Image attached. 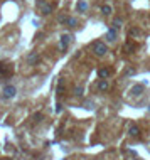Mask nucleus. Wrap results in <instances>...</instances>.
I'll return each instance as SVG.
<instances>
[{
    "mask_svg": "<svg viewBox=\"0 0 150 160\" xmlns=\"http://www.w3.org/2000/svg\"><path fill=\"white\" fill-rule=\"evenodd\" d=\"M108 88H110V84H108L106 79H101V81L98 83V89H99V91H106Z\"/></svg>",
    "mask_w": 150,
    "mask_h": 160,
    "instance_id": "39448f33",
    "label": "nucleus"
},
{
    "mask_svg": "<svg viewBox=\"0 0 150 160\" xmlns=\"http://www.w3.org/2000/svg\"><path fill=\"white\" fill-rule=\"evenodd\" d=\"M66 24L69 25V27H76V19H73V17H68V22H66Z\"/></svg>",
    "mask_w": 150,
    "mask_h": 160,
    "instance_id": "f8f14e48",
    "label": "nucleus"
},
{
    "mask_svg": "<svg viewBox=\"0 0 150 160\" xmlns=\"http://www.w3.org/2000/svg\"><path fill=\"white\" fill-rule=\"evenodd\" d=\"M74 94H76V96H81V94H83V88H79V86H78V88L74 89Z\"/></svg>",
    "mask_w": 150,
    "mask_h": 160,
    "instance_id": "2eb2a0df",
    "label": "nucleus"
},
{
    "mask_svg": "<svg viewBox=\"0 0 150 160\" xmlns=\"http://www.w3.org/2000/svg\"><path fill=\"white\" fill-rule=\"evenodd\" d=\"M112 5H103V7H101V12L105 14V15H110V14H112Z\"/></svg>",
    "mask_w": 150,
    "mask_h": 160,
    "instance_id": "9b49d317",
    "label": "nucleus"
},
{
    "mask_svg": "<svg viewBox=\"0 0 150 160\" xmlns=\"http://www.w3.org/2000/svg\"><path fill=\"white\" fill-rule=\"evenodd\" d=\"M93 51H94V54H96V56L103 57V56L108 52V47H106V44H103V42H94V44H93Z\"/></svg>",
    "mask_w": 150,
    "mask_h": 160,
    "instance_id": "f257e3e1",
    "label": "nucleus"
},
{
    "mask_svg": "<svg viewBox=\"0 0 150 160\" xmlns=\"http://www.w3.org/2000/svg\"><path fill=\"white\" fill-rule=\"evenodd\" d=\"M120 27H121V19L118 17V19L113 20V29H120Z\"/></svg>",
    "mask_w": 150,
    "mask_h": 160,
    "instance_id": "ddd939ff",
    "label": "nucleus"
},
{
    "mask_svg": "<svg viewBox=\"0 0 150 160\" xmlns=\"http://www.w3.org/2000/svg\"><path fill=\"white\" fill-rule=\"evenodd\" d=\"M140 29H130V35H132V37H138V35H140Z\"/></svg>",
    "mask_w": 150,
    "mask_h": 160,
    "instance_id": "4468645a",
    "label": "nucleus"
},
{
    "mask_svg": "<svg viewBox=\"0 0 150 160\" xmlns=\"http://www.w3.org/2000/svg\"><path fill=\"white\" fill-rule=\"evenodd\" d=\"M39 7H41V10H42V14H51L52 12V5H49V4H46V2H42V0H41V2H39Z\"/></svg>",
    "mask_w": 150,
    "mask_h": 160,
    "instance_id": "20e7f679",
    "label": "nucleus"
},
{
    "mask_svg": "<svg viewBox=\"0 0 150 160\" xmlns=\"http://www.w3.org/2000/svg\"><path fill=\"white\" fill-rule=\"evenodd\" d=\"M115 39H116V29H113V27H112V29H108V41H115Z\"/></svg>",
    "mask_w": 150,
    "mask_h": 160,
    "instance_id": "1a4fd4ad",
    "label": "nucleus"
},
{
    "mask_svg": "<svg viewBox=\"0 0 150 160\" xmlns=\"http://www.w3.org/2000/svg\"><path fill=\"white\" fill-rule=\"evenodd\" d=\"M98 74H99V78H101V79H105V78H108V76H110V69H108V67H103V69H99V71H98Z\"/></svg>",
    "mask_w": 150,
    "mask_h": 160,
    "instance_id": "6e6552de",
    "label": "nucleus"
},
{
    "mask_svg": "<svg viewBox=\"0 0 150 160\" xmlns=\"http://www.w3.org/2000/svg\"><path fill=\"white\" fill-rule=\"evenodd\" d=\"M130 135H132V137H138V135H140V128L135 126V125H132L130 126Z\"/></svg>",
    "mask_w": 150,
    "mask_h": 160,
    "instance_id": "9d476101",
    "label": "nucleus"
},
{
    "mask_svg": "<svg viewBox=\"0 0 150 160\" xmlns=\"http://www.w3.org/2000/svg\"><path fill=\"white\" fill-rule=\"evenodd\" d=\"M37 56H35V54H32V56H30V57H29V61H30V63H35V61H37Z\"/></svg>",
    "mask_w": 150,
    "mask_h": 160,
    "instance_id": "dca6fc26",
    "label": "nucleus"
},
{
    "mask_svg": "<svg viewBox=\"0 0 150 160\" xmlns=\"http://www.w3.org/2000/svg\"><path fill=\"white\" fill-rule=\"evenodd\" d=\"M78 10H79V12H86V10H88V2H86V0H79Z\"/></svg>",
    "mask_w": 150,
    "mask_h": 160,
    "instance_id": "423d86ee",
    "label": "nucleus"
},
{
    "mask_svg": "<svg viewBox=\"0 0 150 160\" xmlns=\"http://www.w3.org/2000/svg\"><path fill=\"white\" fill-rule=\"evenodd\" d=\"M71 35H69V34H63V35H61V49H66V47H68V44L69 42H71Z\"/></svg>",
    "mask_w": 150,
    "mask_h": 160,
    "instance_id": "7ed1b4c3",
    "label": "nucleus"
},
{
    "mask_svg": "<svg viewBox=\"0 0 150 160\" xmlns=\"http://www.w3.org/2000/svg\"><path fill=\"white\" fill-rule=\"evenodd\" d=\"M34 118H35V122H41V118H42V115H41V113H37Z\"/></svg>",
    "mask_w": 150,
    "mask_h": 160,
    "instance_id": "f3484780",
    "label": "nucleus"
},
{
    "mask_svg": "<svg viewBox=\"0 0 150 160\" xmlns=\"http://www.w3.org/2000/svg\"><path fill=\"white\" fill-rule=\"evenodd\" d=\"M15 93H17V89L14 88V86H5L4 88V98H14Z\"/></svg>",
    "mask_w": 150,
    "mask_h": 160,
    "instance_id": "f03ea898",
    "label": "nucleus"
},
{
    "mask_svg": "<svg viewBox=\"0 0 150 160\" xmlns=\"http://www.w3.org/2000/svg\"><path fill=\"white\" fill-rule=\"evenodd\" d=\"M142 91H143V86H142V84H138V86H133V88H132V93L135 94V96H140Z\"/></svg>",
    "mask_w": 150,
    "mask_h": 160,
    "instance_id": "0eeeda50",
    "label": "nucleus"
}]
</instances>
